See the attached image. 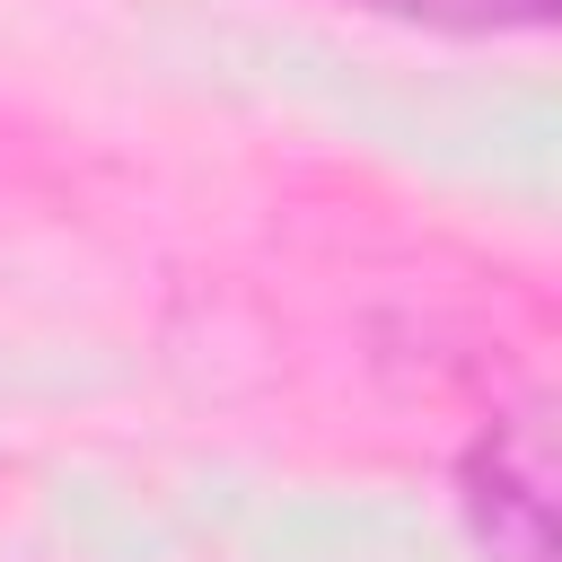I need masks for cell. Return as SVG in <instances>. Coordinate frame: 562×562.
Returning a JSON list of instances; mask_svg holds the SVG:
<instances>
[{
  "mask_svg": "<svg viewBox=\"0 0 562 562\" xmlns=\"http://www.w3.org/2000/svg\"><path fill=\"white\" fill-rule=\"evenodd\" d=\"M465 518L501 562H553V439L544 413H501L457 465Z\"/></svg>",
  "mask_w": 562,
  "mask_h": 562,
  "instance_id": "cell-1",
  "label": "cell"
},
{
  "mask_svg": "<svg viewBox=\"0 0 562 562\" xmlns=\"http://www.w3.org/2000/svg\"><path fill=\"white\" fill-rule=\"evenodd\" d=\"M386 18H413V26H457V35H509V26H544L553 0H369Z\"/></svg>",
  "mask_w": 562,
  "mask_h": 562,
  "instance_id": "cell-2",
  "label": "cell"
}]
</instances>
